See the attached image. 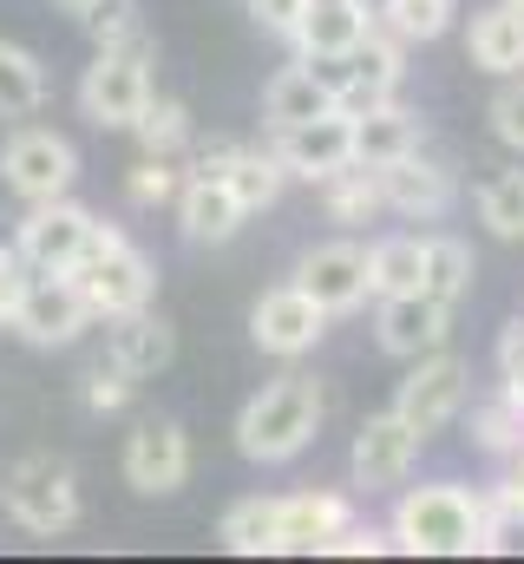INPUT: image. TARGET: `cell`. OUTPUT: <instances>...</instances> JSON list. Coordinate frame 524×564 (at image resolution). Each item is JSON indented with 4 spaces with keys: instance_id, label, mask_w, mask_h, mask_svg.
I'll use <instances>...</instances> for the list:
<instances>
[{
    "instance_id": "cell-41",
    "label": "cell",
    "mask_w": 524,
    "mask_h": 564,
    "mask_svg": "<svg viewBox=\"0 0 524 564\" xmlns=\"http://www.w3.org/2000/svg\"><path fill=\"white\" fill-rule=\"evenodd\" d=\"M387 545H393V532H368V525H341V532L328 539L335 558H381Z\"/></svg>"
},
{
    "instance_id": "cell-30",
    "label": "cell",
    "mask_w": 524,
    "mask_h": 564,
    "mask_svg": "<svg viewBox=\"0 0 524 564\" xmlns=\"http://www.w3.org/2000/svg\"><path fill=\"white\" fill-rule=\"evenodd\" d=\"M138 144H144V158H184L190 139H197V126H190V106L184 99H157L151 93V106L138 112Z\"/></svg>"
},
{
    "instance_id": "cell-38",
    "label": "cell",
    "mask_w": 524,
    "mask_h": 564,
    "mask_svg": "<svg viewBox=\"0 0 524 564\" xmlns=\"http://www.w3.org/2000/svg\"><path fill=\"white\" fill-rule=\"evenodd\" d=\"M131 388H138V375H125L119 361H99L86 375V408L92 414H119V408H131Z\"/></svg>"
},
{
    "instance_id": "cell-23",
    "label": "cell",
    "mask_w": 524,
    "mask_h": 564,
    "mask_svg": "<svg viewBox=\"0 0 524 564\" xmlns=\"http://www.w3.org/2000/svg\"><path fill=\"white\" fill-rule=\"evenodd\" d=\"M321 112H341V106H335V79L315 73V59H308V66H282V73L262 86V119H269V132H275V126L321 119Z\"/></svg>"
},
{
    "instance_id": "cell-5",
    "label": "cell",
    "mask_w": 524,
    "mask_h": 564,
    "mask_svg": "<svg viewBox=\"0 0 524 564\" xmlns=\"http://www.w3.org/2000/svg\"><path fill=\"white\" fill-rule=\"evenodd\" d=\"M466 394H472V375H466V361L459 355H446V348H433V355H419L413 361V375L400 381V394H393V414L413 426V433H439V426H452L466 414Z\"/></svg>"
},
{
    "instance_id": "cell-17",
    "label": "cell",
    "mask_w": 524,
    "mask_h": 564,
    "mask_svg": "<svg viewBox=\"0 0 524 564\" xmlns=\"http://www.w3.org/2000/svg\"><path fill=\"white\" fill-rule=\"evenodd\" d=\"M368 33H374V0H308V13L295 26V46H302V59L341 66V59L361 53Z\"/></svg>"
},
{
    "instance_id": "cell-34",
    "label": "cell",
    "mask_w": 524,
    "mask_h": 564,
    "mask_svg": "<svg viewBox=\"0 0 524 564\" xmlns=\"http://www.w3.org/2000/svg\"><path fill=\"white\" fill-rule=\"evenodd\" d=\"M452 13H459V0H381V26H393L406 46L413 40H439L452 26Z\"/></svg>"
},
{
    "instance_id": "cell-29",
    "label": "cell",
    "mask_w": 524,
    "mask_h": 564,
    "mask_svg": "<svg viewBox=\"0 0 524 564\" xmlns=\"http://www.w3.org/2000/svg\"><path fill=\"white\" fill-rule=\"evenodd\" d=\"M217 539H223V552H237V558H275V552H282V539H275V499H237V506L223 512Z\"/></svg>"
},
{
    "instance_id": "cell-13",
    "label": "cell",
    "mask_w": 524,
    "mask_h": 564,
    "mask_svg": "<svg viewBox=\"0 0 524 564\" xmlns=\"http://www.w3.org/2000/svg\"><path fill=\"white\" fill-rule=\"evenodd\" d=\"M446 335H452V302H439V295H426V289L381 302L374 341H381V355H393V361H419V355L446 348Z\"/></svg>"
},
{
    "instance_id": "cell-24",
    "label": "cell",
    "mask_w": 524,
    "mask_h": 564,
    "mask_svg": "<svg viewBox=\"0 0 524 564\" xmlns=\"http://www.w3.org/2000/svg\"><path fill=\"white\" fill-rule=\"evenodd\" d=\"M419 144H426L419 112H406V106H393V99L354 119V158H361V164H393V158H406V151H419Z\"/></svg>"
},
{
    "instance_id": "cell-32",
    "label": "cell",
    "mask_w": 524,
    "mask_h": 564,
    "mask_svg": "<svg viewBox=\"0 0 524 564\" xmlns=\"http://www.w3.org/2000/svg\"><path fill=\"white\" fill-rule=\"evenodd\" d=\"M472 276H479V263H472V250L459 243V237H426V295H439V302H466V289H472Z\"/></svg>"
},
{
    "instance_id": "cell-35",
    "label": "cell",
    "mask_w": 524,
    "mask_h": 564,
    "mask_svg": "<svg viewBox=\"0 0 524 564\" xmlns=\"http://www.w3.org/2000/svg\"><path fill=\"white\" fill-rule=\"evenodd\" d=\"M472 440L485 446V453H518L524 446V408L512 394H499V401H485V408H472Z\"/></svg>"
},
{
    "instance_id": "cell-4",
    "label": "cell",
    "mask_w": 524,
    "mask_h": 564,
    "mask_svg": "<svg viewBox=\"0 0 524 564\" xmlns=\"http://www.w3.org/2000/svg\"><path fill=\"white\" fill-rule=\"evenodd\" d=\"M0 506H7V519H13L20 532L59 539V532L79 525V479H73V466L33 453V459H20V466L0 479Z\"/></svg>"
},
{
    "instance_id": "cell-7",
    "label": "cell",
    "mask_w": 524,
    "mask_h": 564,
    "mask_svg": "<svg viewBox=\"0 0 524 564\" xmlns=\"http://www.w3.org/2000/svg\"><path fill=\"white\" fill-rule=\"evenodd\" d=\"M321 335H328V308H321L302 282L269 289L256 308H250V341H256L262 355H275V361H302V355H315Z\"/></svg>"
},
{
    "instance_id": "cell-11",
    "label": "cell",
    "mask_w": 524,
    "mask_h": 564,
    "mask_svg": "<svg viewBox=\"0 0 524 564\" xmlns=\"http://www.w3.org/2000/svg\"><path fill=\"white\" fill-rule=\"evenodd\" d=\"M341 66H348V73L335 79V106H341L348 119H361V112L387 106L393 93H400V79H406V40H400L393 26H374V33L361 40V53L341 59Z\"/></svg>"
},
{
    "instance_id": "cell-12",
    "label": "cell",
    "mask_w": 524,
    "mask_h": 564,
    "mask_svg": "<svg viewBox=\"0 0 524 564\" xmlns=\"http://www.w3.org/2000/svg\"><path fill=\"white\" fill-rule=\"evenodd\" d=\"M419 446H426V433H413L400 414H374V421H361L354 453H348L354 486H361V492H393V486H406V473L419 466Z\"/></svg>"
},
{
    "instance_id": "cell-19",
    "label": "cell",
    "mask_w": 524,
    "mask_h": 564,
    "mask_svg": "<svg viewBox=\"0 0 524 564\" xmlns=\"http://www.w3.org/2000/svg\"><path fill=\"white\" fill-rule=\"evenodd\" d=\"M341 525H354L348 492H288V499H275V539H282V552H328V539Z\"/></svg>"
},
{
    "instance_id": "cell-39",
    "label": "cell",
    "mask_w": 524,
    "mask_h": 564,
    "mask_svg": "<svg viewBox=\"0 0 524 564\" xmlns=\"http://www.w3.org/2000/svg\"><path fill=\"white\" fill-rule=\"evenodd\" d=\"M33 276H40V270L26 263V250H20V243H0V322L13 315V302L26 295V282Z\"/></svg>"
},
{
    "instance_id": "cell-43",
    "label": "cell",
    "mask_w": 524,
    "mask_h": 564,
    "mask_svg": "<svg viewBox=\"0 0 524 564\" xmlns=\"http://www.w3.org/2000/svg\"><path fill=\"white\" fill-rule=\"evenodd\" d=\"M499 499H505V506H518V512H524V446L512 453V473H505V492H499Z\"/></svg>"
},
{
    "instance_id": "cell-25",
    "label": "cell",
    "mask_w": 524,
    "mask_h": 564,
    "mask_svg": "<svg viewBox=\"0 0 524 564\" xmlns=\"http://www.w3.org/2000/svg\"><path fill=\"white\" fill-rule=\"evenodd\" d=\"M321 204H328V217L335 224H368V217H381L387 210V197H381V171L374 164H341V171H328L321 177Z\"/></svg>"
},
{
    "instance_id": "cell-27",
    "label": "cell",
    "mask_w": 524,
    "mask_h": 564,
    "mask_svg": "<svg viewBox=\"0 0 524 564\" xmlns=\"http://www.w3.org/2000/svg\"><path fill=\"white\" fill-rule=\"evenodd\" d=\"M79 20H86V33L99 40V53H138V59L157 53V46H151V26H144V13H138V0H92Z\"/></svg>"
},
{
    "instance_id": "cell-45",
    "label": "cell",
    "mask_w": 524,
    "mask_h": 564,
    "mask_svg": "<svg viewBox=\"0 0 524 564\" xmlns=\"http://www.w3.org/2000/svg\"><path fill=\"white\" fill-rule=\"evenodd\" d=\"M512 7H524V0H512Z\"/></svg>"
},
{
    "instance_id": "cell-9",
    "label": "cell",
    "mask_w": 524,
    "mask_h": 564,
    "mask_svg": "<svg viewBox=\"0 0 524 564\" xmlns=\"http://www.w3.org/2000/svg\"><path fill=\"white\" fill-rule=\"evenodd\" d=\"M92 210L86 204H73V197H46V204H33L26 210V224H20V250H26V263L40 270V276H73L79 270V257H86V237H92Z\"/></svg>"
},
{
    "instance_id": "cell-6",
    "label": "cell",
    "mask_w": 524,
    "mask_h": 564,
    "mask_svg": "<svg viewBox=\"0 0 524 564\" xmlns=\"http://www.w3.org/2000/svg\"><path fill=\"white\" fill-rule=\"evenodd\" d=\"M151 59H138V53H99L92 66H86V79H79V112L99 126V132H131L138 126V112L151 106Z\"/></svg>"
},
{
    "instance_id": "cell-20",
    "label": "cell",
    "mask_w": 524,
    "mask_h": 564,
    "mask_svg": "<svg viewBox=\"0 0 524 564\" xmlns=\"http://www.w3.org/2000/svg\"><path fill=\"white\" fill-rule=\"evenodd\" d=\"M466 59L479 73H492V79H518L524 73V7H512V0L479 7L472 26H466Z\"/></svg>"
},
{
    "instance_id": "cell-8",
    "label": "cell",
    "mask_w": 524,
    "mask_h": 564,
    "mask_svg": "<svg viewBox=\"0 0 524 564\" xmlns=\"http://www.w3.org/2000/svg\"><path fill=\"white\" fill-rule=\"evenodd\" d=\"M73 177H79V151L59 139V132L26 126V132H13L7 151H0V184H7L13 197H26V204L66 197V191H73Z\"/></svg>"
},
{
    "instance_id": "cell-44",
    "label": "cell",
    "mask_w": 524,
    "mask_h": 564,
    "mask_svg": "<svg viewBox=\"0 0 524 564\" xmlns=\"http://www.w3.org/2000/svg\"><path fill=\"white\" fill-rule=\"evenodd\" d=\"M66 7H73V13H86V7H92V0H66Z\"/></svg>"
},
{
    "instance_id": "cell-42",
    "label": "cell",
    "mask_w": 524,
    "mask_h": 564,
    "mask_svg": "<svg viewBox=\"0 0 524 564\" xmlns=\"http://www.w3.org/2000/svg\"><path fill=\"white\" fill-rule=\"evenodd\" d=\"M243 158V144L237 139H210L190 151V177H230V164Z\"/></svg>"
},
{
    "instance_id": "cell-2",
    "label": "cell",
    "mask_w": 524,
    "mask_h": 564,
    "mask_svg": "<svg viewBox=\"0 0 524 564\" xmlns=\"http://www.w3.org/2000/svg\"><path fill=\"white\" fill-rule=\"evenodd\" d=\"M315 433H321V388L308 375L269 381L262 394L243 401V414H237V446L256 466H288L295 453H308Z\"/></svg>"
},
{
    "instance_id": "cell-28",
    "label": "cell",
    "mask_w": 524,
    "mask_h": 564,
    "mask_svg": "<svg viewBox=\"0 0 524 564\" xmlns=\"http://www.w3.org/2000/svg\"><path fill=\"white\" fill-rule=\"evenodd\" d=\"M40 106H46V66L26 46L0 40V119H33Z\"/></svg>"
},
{
    "instance_id": "cell-3",
    "label": "cell",
    "mask_w": 524,
    "mask_h": 564,
    "mask_svg": "<svg viewBox=\"0 0 524 564\" xmlns=\"http://www.w3.org/2000/svg\"><path fill=\"white\" fill-rule=\"evenodd\" d=\"M73 282L86 289V302H92V315H131V308H151V289H157V270L131 250V237L119 224H92V237H86V257H79V270Z\"/></svg>"
},
{
    "instance_id": "cell-31",
    "label": "cell",
    "mask_w": 524,
    "mask_h": 564,
    "mask_svg": "<svg viewBox=\"0 0 524 564\" xmlns=\"http://www.w3.org/2000/svg\"><path fill=\"white\" fill-rule=\"evenodd\" d=\"M479 224H485L499 243H524V164L479 184Z\"/></svg>"
},
{
    "instance_id": "cell-15",
    "label": "cell",
    "mask_w": 524,
    "mask_h": 564,
    "mask_svg": "<svg viewBox=\"0 0 524 564\" xmlns=\"http://www.w3.org/2000/svg\"><path fill=\"white\" fill-rule=\"evenodd\" d=\"M190 479V440L177 421H144L125 440V486L144 499H164Z\"/></svg>"
},
{
    "instance_id": "cell-18",
    "label": "cell",
    "mask_w": 524,
    "mask_h": 564,
    "mask_svg": "<svg viewBox=\"0 0 524 564\" xmlns=\"http://www.w3.org/2000/svg\"><path fill=\"white\" fill-rule=\"evenodd\" d=\"M381 171V197H387L393 217H413V224H433V217H446L452 210V171L446 164H433V158H419V151H406V158H393V164H374Z\"/></svg>"
},
{
    "instance_id": "cell-37",
    "label": "cell",
    "mask_w": 524,
    "mask_h": 564,
    "mask_svg": "<svg viewBox=\"0 0 524 564\" xmlns=\"http://www.w3.org/2000/svg\"><path fill=\"white\" fill-rule=\"evenodd\" d=\"M485 119H492V139L505 144V151H518V158H524V73H518V79H505V86L492 93Z\"/></svg>"
},
{
    "instance_id": "cell-1",
    "label": "cell",
    "mask_w": 524,
    "mask_h": 564,
    "mask_svg": "<svg viewBox=\"0 0 524 564\" xmlns=\"http://www.w3.org/2000/svg\"><path fill=\"white\" fill-rule=\"evenodd\" d=\"M393 545L413 558H472L485 545V499L439 479V486H413L393 506Z\"/></svg>"
},
{
    "instance_id": "cell-33",
    "label": "cell",
    "mask_w": 524,
    "mask_h": 564,
    "mask_svg": "<svg viewBox=\"0 0 524 564\" xmlns=\"http://www.w3.org/2000/svg\"><path fill=\"white\" fill-rule=\"evenodd\" d=\"M230 191H237V204L243 210H269L275 197H282V184H288V164L275 158V151H250L243 144V158L230 164V177H223Z\"/></svg>"
},
{
    "instance_id": "cell-36",
    "label": "cell",
    "mask_w": 524,
    "mask_h": 564,
    "mask_svg": "<svg viewBox=\"0 0 524 564\" xmlns=\"http://www.w3.org/2000/svg\"><path fill=\"white\" fill-rule=\"evenodd\" d=\"M177 191H184V171H177V158H144V164L125 177V197L138 204V210L177 204Z\"/></svg>"
},
{
    "instance_id": "cell-40",
    "label": "cell",
    "mask_w": 524,
    "mask_h": 564,
    "mask_svg": "<svg viewBox=\"0 0 524 564\" xmlns=\"http://www.w3.org/2000/svg\"><path fill=\"white\" fill-rule=\"evenodd\" d=\"M302 13H308V0H250V20L262 33H282V40H295Z\"/></svg>"
},
{
    "instance_id": "cell-14",
    "label": "cell",
    "mask_w": 524,
    "mask_h": 564,
    "mask_svg": "<svg viewBox=\"0 0 524 564\" xmlns=\"http://www.w3.org/2000/svg\"><path fill=\"white\" fill-rule=\"evenodd\" d=\"M269 151L288 164V177L321 184L328 171L354 164V119L348 112H321V119H302V126H275V144Z\"/></svg>"
},
{
    "instance_id": "cell-21",
    "label": "cell",
    "mask_w": 524,
    "mask_h": 564,
    "mask_svg": "<svg viewBox=\"0 0 524 564\" xmlns=\"http://www.w3.org/2000/svg\"><path fill=\"white\" fill-rule=\"evenodd\" d=\"M177 355V328L151 308H131V315H112V335H106V361H119L125 375H164Z\"/></svg>"
},
{
    "instance_id": "cell-22",
    "label": "cell",
    "mask_w": 524,
    "mask_h": 564,
    "mask_svg": "<svg viewBox=\"0 0 524 564\" xmlns=\"http://www.w3.org/2000/svg\"><path fill=\"white\" fill-rule=\"evenodd\" d=\"M243 204H237V191L223 184V177H184V191H177V224H184V237L190 243H230L237 230H243Z\"/></svg>"
},
{
    "instance_id": "cell-26",
    "label": "cell",
    "mask_w": 524,
    "mask_h": 564,
    "mask_svg": "<svg viewBox=\"0 0 524 564\" xmlns=\"http://www.w3.org/2000/svg\"><path fill=\"white\" fill-rule=\"evenodd\" d=\"M368 282H374L381 302L387 295H413L426 282V237H381V243H368Z\"/></svg>"
},
{
    "instance_id": "cell-16",
    "label": "cell",
    "mask_w": 524,
    "mask_h": 564,
    "mask_svg": "<svg viewBox=\"0 0 524 564\" xmlns=\"http://www.w3.org/2000/svg\"><path fill=\"white\" fill-rule=\"evenodd\" d=\"M295 282H302L328 315H348V308H361V302L374 295V282H368V250H361V243H315V250L295 263Z\"/></svg>"
},
{
    "instance_id": "cell-10",
    "label": "cell",
    "mask_w": 524,
    "mask_h": 564,
    "mask_svg": "<svg viewBox=\"0 0 524 564\" xmlns=\"http://www.w3.org/2000/svg\"><path fill=\"white\" fill-rule=\"evenodd\" d=\"M7 322H13L20 341H33V348H66V341L86 335L92 302H86V289H79L73 276H33Z\"/></svg>"
}]
</instances>
